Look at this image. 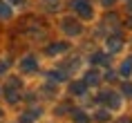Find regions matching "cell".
<instances>
[{
    "instance_id": "cell-1",
    "label": "cell",
    "mask_w": 132,
    "mask_h": 123,
    "mask_svg": "<svg viewBox=\"0 0 132 123\" xmlns=\"http://www.w3.org/2000/svg\"><path fill=\"white\" fill-rule=\"evenodd\" d=\"M72 9L78 11L81 18H92V7H90V0H72Z\"/></svg>"
},
{
    "instance_id": "cell-2",
    "label": "cell",
    "mask_w": 132,
    "mask_h": 123,
    "mask_svg": "<svg viewBox=\"0 0 132 123\" xmlns=\"http://www.w3.org/2000/svg\"><path fill=\"white\" fill-rule=\"evenodd\" d=\"M61 27H63L65 34H70V36H78V34H81V29H83L76 20H72V18H65V20L61 22Z\"/></svg>"
},
{
    "instance_id": "cell-3",
    "label": "cell",
    "mask_w": 132,
    "mask_h": 123,
    "mask_svg": "<svg viewBox=\"0 0 132 123\" xmlns=\"http://www.w3.org/2000/svg\"><path fill=\"white\" fill-rule=\"evenodd\" d=\"M121 47H123V38H121V36H112V38H108V52H110V54L119 52Z\"/></svg>"
},
{
    "instance_id": "cell-4",
    "label": "cell",
    "mask_w": 132,
    "mask_h": 123,
    "mask_svg": "<svg viewBox=\"0 0 132 123\" xmlns=\"http://www.w3.org/2000/svg\"><path fill=\"white\" fill-rule=\"evenodd\" d=\"M20 69L22 72H34L36 69V58L34 56H25V58L20 61Z\"/></svg>"
},
{
    "instance_id": "cell-5",
    "label": "cell",
    "mask_w": 132,
    "mask_h": 123,
    "mask_svg": "<svg viewBox=\"0 0 132 123\" xmlns=\"http://www.w3.org/2000/svg\"><path fill=\"white\" fill-rule=\"evenodd\" d=\"M63 52H67V43H54V45H49V47H47V54L49 56L63 54Z\"/></svg>"
},
{
    "instance_id": "cell-6",
    "label": "cell",
    "mask_w": 132,
    "mask_h": 123,
    "mask_svg": "<svg viewBox=\"0 0 132 123\" xmlns=\"http://www.w3.org/2000/svg\"><path fill=\"white\" fill-rule=\"evenodd\" d=\"M36 116H40V110H31V112H25L20 116V123H31Z\"/></svg>"
},
{
    "instance_id": "cell-7",
    "label": "cell",
    "mask_w": 132,
    "mask_h": 123,
    "mask_svg": "<svg viewBox=\"0 0 132 123\" xmlns=\"http://www.w3.org/2000/svg\"><path fill=\"white\" fill-rule=\"evenodd\" d=\"M85 87H87L85 83H72L70 92H72V94H76V96H81V94H85Z\"/></svg>"
},
{
    "instance_id": "cell-8",
    "label": "cell",
    "mask_w": 132,
    "mask_h": 123,
    "mask_svg": "<svg viewBox=\"0 0 132 123\" xmlns=\"http://www.w3.org/2000/svg\"><path fill=\"white\" fill-rule=\"evenodd\" d=\"M98 81H101V76L96 74V72H90V74L85 76V85H92V87H94V85H98Z\"/></svg>"
},
{
    "instance_id": "cell-9",
    "label": "cell",
    "mask_w": 132,
    "mask_h": 123,
    "mask_svg": "<svg viewBox=\"0 0 132 123\" xmlns=\"http://www.w3.org/2000/svg\"><path fill=\"white\" fill-rule=\"evenodd\" d=\"M121 74H123V76H130L132 74V56L121 63Z\"/></svg>"
},
{
    "instance_id": "cell-10",
    "label": "cell",
    "mask_w": 132,
    "mask_h": 123,
    "mask_svg": "<svg viewBox=\"0 0 132 123\" xmlns=\"http://www.w3.org/2000/svg\"><path fill=\"white\" fill-rule=\"evenodd\" d=\"M72 116H74V121H76V123H87V114H85V112H81V110H74V112H72Z\"/></svg>"
},
{
    "instance_id": "cell-11",
    "label": "cell",
    "mask_w": 132,
    "mask_h": 123,
    "mask_svg": "<svg viewBox=\"0 0 132 123\" xmlns=\"http://www.w3.org/2000/svg\"><path fill=\"white\" fill-rule=\"evenodd\" d=\"M7 99H9V103H18V99H20V94H18L16 89L7 87Z\"/></svg>"
},
{
    "instance_id": "cell-12",
    "label": "cell",
    "mask_w": 132,
    "mask_h": 123,
    "mask_svg": "<svg viewBox=\"0 0 132 123\" xmlns=\"http://www.w3.org/2000/svg\"><path fill=\"white\" fill-rule=\"evenodd\" d=\"M94 119H96V121H108V119H110V110H101V112H96V114H94Z\"/></svg>"
},
{
    "instance_id": "cell-13",
    "label": "cell",
    "mask_w": 132,
    "mask_h": 123,
    "mask_svg": "<svg viewBox=\"0 0 132 123\" xmlns=\"http://www.w3.org/2000/svg\"><path fill=\"white\" fill-rule=\"evenodd\" d=\"M9 16H11V9H9V5L0 2V18H9Z\"/></svg>"
},
{
    "instance_id": "cell-14",
    "label": "cell",
    "mask_w": 132,
    "mask_h": 123,
    "mask_svg": "<svg viewBox=\"0 0 132 123\" xmlns=\"http://www.w3.org/2000/svg\"><path fill=\"white\" fill-rule=\"evenodd\" d=\"M47 78L49 81H63V78H65V72H49Z\"/></svg>"
},
{
    "instance_id": "cell-15",
    "label": "cell",
    "mask_w": 132,
    "mask_h": 123,
    "mask_svg": "<svg viewBox=\"0 0 132 123\" xmlns=\"http://www.w3.org/2000/svg\"><path fill=\"white\" fill-rule=\"evenodd\" d=\"M123 94L125 96H132V83H125V85H123Z\"/></svg>"
},
{
    "instance_id": "cell-16",
    "label": "cell",
    "mask_w": 132,
    "mask_h": 123,
    "mask_svg": "<svg viewBox=\"0 0 132 123\" xmlns=\"http://www.w3.org/2000/svg\"><path fill=\"white\" fill-rule=\"evenodd\" d=\"M7 87L16 89V87H18V78H9V85H7Z\"/></svg>"
},
{
    "instance_id": "cell-17",
    "label": "cell",
    "mask_w": 132,
    "mask_h": 123,
    "mask_svg": "<svg viewBox=\"0 0 132 123\" xmlns=\"http://www.w3.org/2000/svg\"><path fill=\"white\" fill-rule=\"evenodd\" d=\"M7 67H9V63H7V61L0 63V74H2V72H7Z\"/></svg>"
},
{
    "instance_id": "cell-18",
    "label": "cell",
    "mask_w": 132,
    "mask_h": 123,
    "mask_svg": "<svg viewBox=\"0 0 132 123\" xmlns=\"http://www.w3.org/2000/svg\"><path fill=\"white\" fill-rule=\"evenodd\" d=\"M112 2H114V0H103V5H105V7H108V5H112Z\"/></svg>"
},
{
    "instance_id": "cell-19",
    "label": "cell",
    "mask_w": 132,
    "mask_h": 123,
    "mask_svg": "<svg viewBox=\"0 0 132 123\" xmlns=\"http://www.w3.org/2000/svg\"><path fill=\"white\" fill-rule=\"evenodd\" d=\"M119 123H130V121H128V119H121V121H119Z\"/></svg>"
},
{
    "instance_id": "cell-20",
    "label": "cell",
    "mask_w": 132,
    "mask_h": 123,
    "mask_svg": "<svg viewBox=\"0 0 132 123\" xmlns=\"http://www.w3.org/2000/svg\"><path fill=\"white\" fill-rule=\"evenodd\" d=\"M9 2H20V0H9Z\"/></svg>"
},
{
    "instance_id": "cell-21",
    "label": "cell",
    "mask_w": 132,
    "mask_h": 123,
    "mask_svg": "<svg viewBox=\"0 0 132 123\" xmlns=\"http://www.w3.org/2000/svg\"><path fill=\"white\" fill-rule=\"evenodd\" d=\"M0 116H2V110H0Z\"/></svg>"
}]
</instances>
